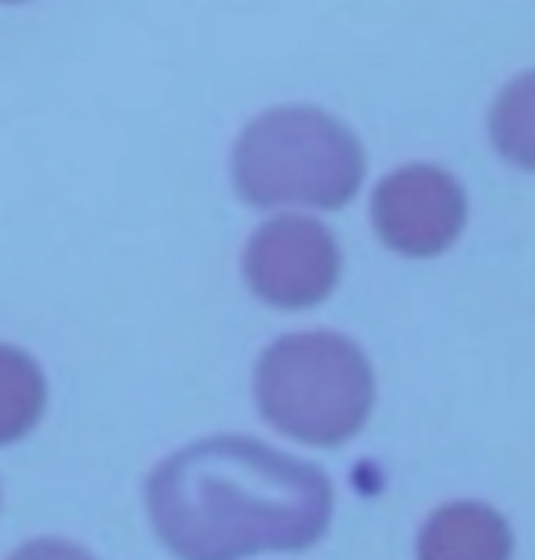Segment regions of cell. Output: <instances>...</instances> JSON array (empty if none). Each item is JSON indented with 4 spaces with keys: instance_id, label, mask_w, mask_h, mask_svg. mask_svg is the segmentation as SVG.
Masks as SVG:
<instances>
[{
    "instance_id": "ba28073f",
    "label": "cell",
    "mask_w": 535,
    "mask_h": 560,
    "mask_svg": "<svg viewBox=\"0 0 535 560\" xmlns=\"http://www.w3.org/2000/svg\"><path fill=\"white\" fill-rule=\"evenodd\" d=\"M488 128L507 164L535 172V70L499 92Z\"/></svg>"
},
{
    "instance_id": "3957f363",
    "label": "cell",
    "mask_w": 535,
    "mask_h": 560,
    "mask_svg": "<svg viewBox=\"0 0 535 560\" xmlns=\"http://www.w3.org/2000/svg\"><path fill=\"white\" fill-rule=\"evenodd\" d=\"M266 422L303 444L336 447L361 430L375 405V375L361 346L336 331L277 339L255 368Z\"/></svg>"
},
{
    "instance_id": "277c9868",
    "label": "cell",
    "mask_w": 535,
    "mask_h": 560,
    "mask_svg": "<svg viewBox=\"0 0 535 560\" xmlns=\"http://www.w3.org/2000/svg\"><path fill=\"white\" fill-rule=\"evenodd\" d=\"M342 255L336 237L317 219L281 215L248 241L244 277L270 306L310 310L325 302L339 284Z\"/></svg>"
},
{
    "instance_id": "6da1fadb",
    "label": "cell",
    "mask_w": 535,
    "mask_h": 560,
    "mask_svg": "<svg viewBox=\"0 0 535 560\" xmlns=\"http://www.w3.org/2000/svg\"><path fill=\"white\" fill-rule=\"evenodd\" d=\"M147 506L175 557L244 560L314 546L332 521V485L263 441L211 436L153 469Z\"/></svg>"
},
{
    "instance_id": "7a4b0ae2",
    "label": "cell",
    "mask_w": 535,
    "mask_h": 560,
    "mask_svg": "<svg viewBox=\"0 0 535 560\" xmlns=\"http://www.w3.org/2000/svg\"><path fill=\"white\" fill-rule=\"evenodd\" d=\"M364 178V153L347 125L321 109H270L233 150V186L255 208H342Z\"/></svg>"
},
{
    "instance_id": "8992f818",
    "label": "cell",
    "mask_w": 535,
    "mask_h": 560,
    "mask_svg": "<svg viewBox=\"0 0 535 560\" xmlns=\"http://www.w3.org/2000/svg\"><path fill=\"white\" fill-rule=\"evenodd\" d=\"M510 524L485 502H449L419 535V560H510Z\"/></svg>"
},
{
    "instance_id": "9c48e42d",
    "label": "cell",
    "mask_w": 535,
    "mask_h": 560,
    "mask_svg": "<svg viewBox=\"0 0 535 560\" xmlns=\"http://www.w3.org/2000/svg\"><path fill=\"white\" fill-rule=\"evenodd\" d=\"M8 560H95V557L81 550V546H70L59 539H37V542L19 546Z\"/></svg>"
},
{
    "instance_id": "52a82bcc",
    "label": "cell",
    "mask_w": 535,
    "mask_h": 560,
    "mask_svg": "<svg viewBox=\"0 0 535 560\" xmlns=\"http://www.w3.org/2000/svg\"><path fill=\"white\" fill-rule=\"evenodd\" d=\"M48 386L40 368L15 346H0V444L22 441L37 425Z\"/></svg>"
},
{
    "instance_id": "5b68a950",
    "label": "cell",
    "mask_w": 535,
    "mask_h": 560,
    "mask_svg": "<svg viewBox=\"0 0 535 560\" xmlns=\"http://www.w3.org/2000/svg\"><path fill=\"white\" fill-rule=\"evenodd\" d=\"M379 241L408 259H430L452 248L466 222V194L449 172L408 164L386 175L372 194Z\"/></svg>"
}]
</instances>
